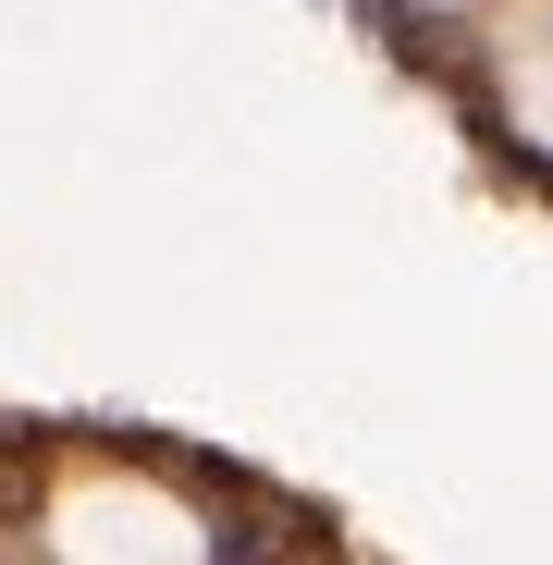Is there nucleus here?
I'll return each instance as SVG.
<instances>
[{
	"label": "nucleus",
	"mask_w": 553,
	"mask_h": 565,
	"mask_svg": "<svg viewBox=\"0 0 553 565\" xmlns=\"http://www.w3.org/2000/svg\"><path fill=\"white\" fill-rule=\"evenodd\" d=\"M50 529H62L50 541L62 565H210L198 516H184L172 492H148V480H86Z\"/></svg>",
	"instance_id": "obj_1"
}]
</instances>
